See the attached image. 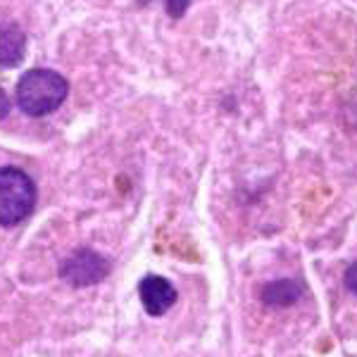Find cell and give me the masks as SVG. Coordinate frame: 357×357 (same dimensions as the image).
Listing matches in <instances>:
<instances>
[{
	"instance_id": "5b68a950",
	"label": "cell",
	"mask_w": 357,
	"mask_h": 357,
	"mask_svg": "<svg viewBox=\"0 0 357 357\" xmlns=\"http://www.w3.org/2000/svg\"><path fill=\"white\" fill-rule=\"evenodd\" d=\"M303 296H305V286L298 279H274L260 289L262 305L272 310L293 307L296 303H301Z\"/></svg>"
},
{
	"instance_id": "3957f363",
	"label": "cell",
	"mask_w": 357,
	"mask_h": 357,
	"mask_svg": "<svg viewBox=\"0 0 357 357\" xmlns=\"http://www.w3.org/2000/svg\"><path fill=\"white\" fill-rule=\"evenodd\" d=\"M110 274V260L93 248H79L60 264V279L74 289L100 284Z\"/></svg>"
},
{
	"instance_id": "9c48e42d",
	"label": "cell",
	"mask_w": 357,
	"mask_h": 357,
	"mask_svg": "<svg viewBox=\"0 0 357 357\" xmlns=\"http://www.w3.org/2000/svg\"><path fill=\"white\" fill-rule=\"evenodd\" d=\"M8 112H10V98L3 91V86H0V119L8 117Z\"/></svg>"
},
{
	"instance_id": "6da1fadb",
	"label": "cell",
	"mask_w": 357,
	"mask_h": 357,
	"mask_svg": "<svg viewBox=\"0 0 357 357\" xmlns=\"http://www.w3.org/2000/svg\"><path fill=\"white\" fill-rule=\"evenodd\" d=\"M69 82L55 69H31L17 84V105L26 117H45L65 102Z\"/></svg>"
},
{
	"instance_id": "8992f818",
	"label": "cell",
	"mask_w": 357,
	"mask_h": 357,
	"mask_svg": "<svg viewBox=\"0 0 357 357\" xmlns=\"http://www.w3.org/2000/svg\"><path fill=\"white\" fill-rule=\"evenodd\" d=\"M26 53V33L13 22L0 24V69L17 67Z\"/></svg>"
},
{
	"instance_id": "7a4b0ae2",
	"label": "cell",
	"mask_w": 357,
	"mask_h": 357,
	"mask_svg": "<svg viewBox=\"0 0 357 357\" xmlns=\"http://www.w3.org/2000/svg\"><path fill=\"white\" fill-rule=\"evenodd\" d=\"M36 205V183L24 169H0V227L22 224Z\"/></svg>"
},
{
	"instance_id": "52a82bcc",
	"label": "cell",
	"mask_w": 357,
	"mask_h": 357,
	"mask_svg": "<svg viewBox=\"0 0 357 357\" xmlns=\"http://www.w3.org/2000/svg\"><path fill=\"white\" fill-rule=\"evenodd\" d=\"M193 0H165V10L167 15L172 17V20H181L183 15H186L188 5H191Z\"/></svg>"
},
{
	"instance_id": "ba28073f",
	"label": "cell",
	"mask_w": 357,
	"mask_h": 357,
	"mask_svg": "<svg viewBox=\"0 0 357 357\" xmlns=\"http://www.w3.org/2000/svg\"><path fill=\"white\" fill-rule=\"evenodd\" d=\"M343 284L353 296H357V260L353 264H348V269H345V274H343Z\"/></svg>"
},
{
	"instance_id": "277c9868",
	"label": "cell",
	"mask_w": 357,
	"mask_h": 357,
	"mask_svg": "<svg viewBox=\"0 0 357 357\" xmlns=\"http://www.w3.org/2000/svg\"><path fill=\"white\" fill-rule=\"evenodd\" d=\"M138 296H141V305L151 317H162L176 305L178 293L169 279L160 274H148L138 284Z\"/></svg>"
}]
</instances>
